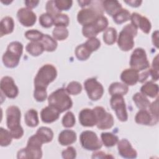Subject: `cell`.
<instances>
[{"instance_id":"6da1fadb","label":"cell","mask_w":159,"mask_h":159,"mask_svg":"<svg viewBox=\"0 0 159 159\" xmlns=\"http://www.w3.org/2000/svg\"><path fill=\"white\" fill-rule=\"evenodd\" d=\"M21 112L16 106H11L6 110V124L13 138L19 139L24 135V130L20 122Z\"/></svg>"},{"instance_id":"7a4b0ae2","label":"cell","mask_w":159,"mask_h":159,"mask_svg":"<svg viewBox=\"0 0 159 159\" xmlns=\"http://www.w3.org/2000/svg\"><path fill=\"white\" fill-rule=\"evenodd\" d=\"M49 106L57 109L60 113L70 109L73 105L71 98L66 89L59 88L50 94L48 98Z\"/></svg>"},{"instance_id":"3957f363","label":"cell","mask_w":159,"mask_h":159,"mask_svg":"<svg viewBox=\"0 0 159 159\" xmlns=\"http://www.w3.org/2000/svg\"><path fill=\"white\" fill-rule=\"evenodd\" d=\"M23 52L22 44L17 41L11 42L7 48L6 52L2 55L4 65L10 68H15L19 63Z\"/></svg>"},{"instance_id":"277c9868","label":"cell","mask_w":159,"mask_h":159,"mask_svg":"<svg viewBox=\"0 0 159 159\" xmlns=\"http://www.w3.org/2000/svg\"><path fill=\"white\" fill-rule=\"evenodd\" d=\"M57 76L56 68L50 64L42 66L34 78L35 88L46 89L49 83L55 80Z\"/></svg>"},{"instance_id":"5b68a950","label":"cell","mask_w":159,"mask_h":159,"mask_svg":"<svg viewBox=\"0 0 159 159\" xmlns=\"http://www.w3.org/2000/svg\"><path fill=\"white\" fill-rule=\"evenodd\" d=\"M137 34V28L131 23L124 26L119 33L117 39V44L120 50L127 52L132 49L134 45V38Z\"/></svg>"},{"instance_id":"8992f818","label":"cell","mask_w":159,"mask_h":159,"mask_svg":"<svg viewBox=\"0 0 159 159\" xmlns=\"http://www.w3.org/2000/svg\"><path fill=\"white\" fill-rule=\"evenodd\" d=\"M102 14L103 11L101 7L91 5L89 7L83 8L78 12L77 20L78 22L83 26L92 23L98 17L102 16Z\"/></svg>"},{"instance_id":"52a82bcc","label":"cell","mask_w":159,"mask_h":159,"mask_svg":"<svg viewBox=\"0 0 159 159\" xmlns=\"http://www.w3.org/2000/svg\"><path fill=\"white\" fill-rule=\"evenodd\" d=\"M108 25L107 19L102 16L98 17L91 24L83 26L82 33L85 37H95L99 32L106 29Z\"/></svg>"},{"instance_id":"ba28073f","label":"cell","mask_w":159,"mask_h":159,"mask_svg":"<svg viewBox=\"0 0 159 159\" xmlns=\"http://www.w3.org/2000/svg\"><path fill=\"white\" fill-rule=\"evenodd\" d=\"M130 66L138 71L144 70L150 67L145 51L142 48H135L130 56Z\"/></svg>"},{"instance_id":"9c48e42d","label":"cell","mask_w":159,"mask_h":159,"mask_svg":"<svg viewBox=\"0 0 159 159\" xmlns=\"http://www.w3.org/2000/svg\"><path fill=\"white\" fill-rule=\"evenodd\" d=\"M80 140L83 148L87 150H98L102 145L96 134L91 130L83 131L80 134Z\"/></svg>"},{"instance_id":"30bf717a","label":"cell","mask_w":159,"mask_h":159,"mask_svg":"<svg viewBox=\"0 0 159 159\" xmlns=\"http://www.w3.org/2000/svg\"><path fill=\"white\" fill-rule=\"evenodd\" d=\"M84 87L89 98L92 101H97L103 95V86L94 78L87 79L84 82Z\"/></svg>"},{"instance_id":"8fae6325","label":"cell","mask_w":159,"mask_h":159,"mask_svg":"<svg viewBox=\"0 0 159 159\" xmlns=\"http://www.w3.org/2000/svg\"><path fill=\"white\" fill-rule=\"evenodd\" d=\"M93 110L97 119V127L101 130L109 129L114 125V118L111 114L107 112L101 106H96Z\"/></svg>"},{"instance_id":"7c38bea8","label":"cell","mask_w":159,"mask_h":159,"mask_svg":"<svg viewBox=\"0 0 159 159\" xmlns=\"http://www.w3.org/2000/svg\"><path fill=\"white\" fill-rule=\"evenodd\" d=\"M110 104L112 109L115 111L118 119L122 122H125L128 119V115L123 96L118 94L112 96Z\"/></svg>"},{"instance_id":"4fadbf2b","label":"cell","mask_w":159,"mask_h":159,"mask_svg":"<svg viewBox=\"0 0 159 159\" xmlns=\"http://www.w3.org/2000/svg\"><path fill=\"white\" fill-rule=\"evenodd\" d=\"M41 145L27 142V147L22 148L17 152V158H32L39 159L42 157Z\"/></svg>"},{"instance_id":"5bb4252c","label":"cell","mask_w":159,"mask_h":159,"mask_svg":"<svg viewBox=\"0 0 159 159\" xmlns=\"http://www.w3.org/2000/svg\"><path fill=\"white\" fill-rule=\"evenodd\" d=\"M0 88L1 91L9 98L14 99L17 97L19 89L16 85L12 78L6 76H4L0 82Z\"/></svg>"},{"instance_id":"9a60e30c","label":"cell","mask_w":159,"mask_h":159,"mask_svg":"<svg viewBox=\"0 0 159 159\" xmlns=\"http://www.w3.org/2000/svg\"><path fill=\"white\" fill-rule=\"evenodd\" d=\"M17 17L19 22L25 27H31L36 22L35 14L27 7H22L17 12Z\"/></svg>"},{"instance_id":"2e32d148","label":"cell","mask_w":159,"mask_h":159,"mask_svg":"<svg viewBox=\"0 0 159 159\" xmlns=\"http://www.w3.org/2000/svg\"><path fill=\"white\" fill-rule=\"evenodd\" d=\"M79 121L84 127H93L97 124V119L94 111L91 109L85 108L79 113Z\"/></svg>"},{"instance_id":"e0dca14e","label":"cell","mask_w":159,"mask_h":159,"mask_svg":"<svg viewBox=\"0 0 159 159\" xmlns=\"http://www.w3.org/2000/svg\"><path fill=\"white\" fill-rule=\"evenodd\" d=\"M131 24L137 28H140V30L145 33L148 34L151 30V23L149 20L145 16L137 12H133L130 15Z\"/></svg>"},{"instance_id":"ac0fdd59","label":"cell","mask_w":159,"mask_h":159,"mask_svg":"<svg viewBox=\"0 0 159 159\" xmlns=\"http://www.w3.org/2000/svg\"><path fill=\"white\" fill-rule=\"evenodd\" d=\"M117 148L120 155L124 158H135L137 157L136 150L125 139L118 141Z\"/></svg>"},{"instance_id":"d6986e66","label":"cell","mask_w":159,"mask_h":159,"mask_svg":"<svg viewBox=\"0 0 159 159\" xmlns=\"http://www.w3.org/2000/svg\"><path fill=\"white\" fill-rule=\"evenodd\" d=\"M120 79L126 85H135L139 80V71L133 68L125 69L122 72Z\"/></svg>"},{"instance_id":"ffe728a7","label":"cell","mask_w":159,"mask_h":159,"mask_svg":"<svg viewBox=\"0 0 159 159\" xmlns=\"http://www.w3.org/2000/svg\"><path fill=\"white\" fill-rule=\"evenodd\" d=\"M59 116L60 112L50 106L43 108L40 112L41 119L45 123L53 122L58 119Z\"/></svg>"},{"instance_id":"44dd1931","label":"cell","mask_w":159,"mask_h":159,"mask_svg":"<svg viewBox=\"0 0 159 159\" xmlns=\"http://www.w3.org/2000/svg\"><path fill=\"white\" fill-rule=\"evenodd\" d=\"M76 140V134L72 130L66 129L62 130L58 135V142L63 146L73 143Z\"/></svg>"},{"instance_id":"7402d4cb","label":"cell","mask_w":159,"mask_h":159,"mask_svg":"<svg viewBox=\"0 0 159 159\" xmlns=\"http://www.w3.org/2000/svg\"><path fill=\"white\" fill-rule=\"evenodd\" d=\"M135 120L136 123L141 125H148L150 124H155L152 115L146 109H140L136 114Z\"/></svg>"},{"instance_id":"603a6c76","label":"cell","mask_w":159,"mask_h":159,"mask_svg":"<svg viewBox=\"0 0 159 159\" xmlns=\"http://www.w3.org/2000/svg\"><path fill=\"white\" fill-rule=\"evenodd\" d=\"M141 93L145 96L154 98L158 96V86L157 84L152 81H148L145 83L140 88Z\"/></svg>"},{"instance_id":"cb8c5ba5","label":"cell","mask_w":159,"mask_h":159,"mask_svg":"<svg viewBox=\"0 0 159 159\" xmlns=\"http://www.w3.org/2000/svg\"><path fill=\"white\" fill-rule=\"evenodd\" d=\"M102 7L111 16H113L122 9L121 4L117 1H102Z\"/></svg>"},{"instance_id":"d4e9b609","label":"cell","mask_w":159,"mask_h":159,"mask_svg":"<svg viewBox=\"0 0 159 159\" xmlns=\"http://www.w3.org/2000/svg\"><path fill=\"white\" fill-rule=\"evenodd\" d=\"M14 28V20L11 17L6 16L4 17L0 24V35L2 37L4 35H7L12 32Z\"/></svg>"},{"instance_id":"484cf974","label":"cell","mask_w":159,"mask_h":159,"mask_svg":"<svg viewBox=\"0 0 159 159\" xmlns=\"http://www.w3.org/2000/svg\"><path fill=\"white\" fill-rule=\"evenodd\" d=\"M128 91L127 85L119 82L112 83L109 87V93L111 96L116 94L124 96L127 93Z\"/></svg>"},{"instance_id":"4316f807","label":"cell","mask_w":159,"mask_h":159,"mask_svg":"<svg viewBox=\"0 0 159 159\" xmlns=\"http://www.w3.org/2000/svg\"><path fill=\"white\" fill-rule=\"evenodd\" d=\"M25 122L26 125L30 127H35L38 125L39 120L38 117V113L36 110L31 109L28 110L25 116Z\"/></svg>"},{"instance_id":"83f0119b","label":"cell","mask_w":159,"mask_h":159,"mask_svg":"<svg viewBox=\"0 0 159 159\" xmlns=\"http://www.w3.org/2000/svg\"><path fill=\"white\" fill-rule=\"evenodd\" d=\"M25 49L30 55L34 57L40 55L44 51V48L40 42H29L27 43Z\"/></svg>"},{"instance_id":"f1b7e54d","label":"cell","mask_w":159,"mask_h":159,"mask_svg":"<svg viewBox=\"0 0 159 159\" xmlns=\"http://www.w3.org/2000/svg\"><path fill=\"white\" fill-rule=\"evenodd\" d=\"M43 143L51 142L53 137V132L51 129L47 127H41L38 129L35 134Z\"/></svg>"},{"instance_id":"f546056e","label":"cell","mask_w":159,"mask_h":159,"mask_svg":"<svg viewBox=\"0 0 159 159\" xmlns=\"http://www.w3.org/2000/svg\"><path fill=\"white\" fill-rule=\"evenodd\" d=\"M44 48V50L47 52H53L57 47V42L55 39L52 38L48 34L43 35L42 40L40 41Z\"/></svg>"},{"instance_id":"4dcf8cb0","label":"cell","mask_w":159,"mask_h":159,"mask_svg":"<svg viewBox=\"0 0 159 159\" xmlns=\"http://www.w3.org/2000/svg\"><path fill=\"white\" fill-rule=\"evenodd\" d=\"M92 52L90 49L85 45L82 43L78 45L75 49V55L76 58L81 61L86 60L91 55Z\"/></svg>"},{"instance_id":"1f68e13d","label":"cell","mask_w":159,"mask_h":159,"mask_svg":"<svg viewBox=\"0 0 159 159\" xmlns=\"http://www.w3.org/2000/svg\"><path fill=\"white\" fill-rule=\"evenodd\" d=\"M133 101L136 106L140 109H146L150 105V101L145 96L141 93H136L132 97Z\"/></svg>"},{"instance_id":"d6a6232c","label":"cell","mask_w":159,"mask_h":159,"mask_svg":"<svg viewBox=\"0 0 159 159\" xmlns=\"http://www.w3.org/2000/svg\"><path fill=\"white\" fill-rule=\"evenodd\" d=\"M102 143L107 147H111L117 143L119 140L117 136L111 132H102L101 135Z\"/></svg>"},{"instance_id":"836d02e7","label":"cell","mask_w":159,"mask_h":159,"mask_svg":"<svg viewBox=\"0 0 159 159\" xmlns=\"http://www.w3.org/2000/svg\"><path fill=\"white\" fill-rule=\"evenodd\" d=\"M114 21L117 24H121L124 22H127L130 19V14L126 9H120L116 14L113 16Z\"/></svg>"},{"instance_id":"e575fe53","label":"cell","mask_w":159,"mask_h":159,"mask_svg":"<svg viewBox=\"0 0 159 159\" xmlns=\"http://www.w3.org/2000/svg\"><path fill=\"white\" fill-rule=\"evenodd\" d=\"M117 38L116 30L113 27L106 29L103 33V40L107 45H112L115 43Z\"/></svg>"},{"instance_id":"d590c367","label":"cell","mask_w":159,"mask_h":159,"mask_svg":"<svg viewBox=\"0 0 159 159\" xmlns=\"http://www.w3.org/2000/svg\"><path fill=\"white\" fill-rule=\"evenodd\" d=\"M69 17L65 14L59 13L53 17V24L56 27H67L69 25Z\"/></svg>"},{"instance_id":"8d00e7d4","label":"cell","mask_w":159,"mask_h":159,"mask_svg":"<svg viewBox=\"0 0 159 159\" xmlns=\"http://www.w3.org/2000/svg\"><path fill=\"white\" fill-rule=\"evenodd\" d=\"M68 30L65 27H56L53 32V39L58 40H65L68 37Z\"/></svg>"},{"instance_id":"74e56055","label":"cell","mask_w":159,"mask_h":159,"mask_svg":"<svg viewBox=\"0 0 159 159\" xmlns=\"http://www.w3.org/2000/svg\"><path fill=\"white\" fill-rule=\"evenodd\" d=\"M12 136L10 132L2 127L0 128V145L2 147L9 145L12 142Z\"/></svg>"},{"instance_id":"f35d334b","label":"cell","mask_w":159,"mask_h":159,"mask_svg":"<svg viewBox=\"0 0 159 159\" xmlns=\"http://www.w3.org/2000/svg\"><path fill=\"white\" fill-rule=\"evenodd\" d=\"M39 23L43 27H51L53 24V16L47 12L43 13L39 17Z\"/></svg>"},{"instance_id":"ab89813d","label":"cell","mask_w":159,"mask_h":159,"mask_svg":"<svg viewBox=\"0 0 159 159\" xmlns=\"http://www.w3.org/2000/svg\"><path fill=\"white\" fill-rule=\"evenodd\" d=\"M44 34L37 30L31 29L25 32V37L32 42L40 41Z\"/></svg>"},{"instance_id":"60d3db41","label":"cell","mask_w":159,"mask_h":159,"mask_svg":"<svg viewBox=\"0 0 159 159\" xmlns=\"http://www.w3.org/2000/svg\"><path fill=\"white\" fill-rule=\"evenodd\" d=\"M67 93L70 94L76 95L80 94L82 91L81 84L78 81L70 82L66 88Z\"/></svg>"},{"instance_id":"b9f144b4","label":"cell","mask_w":159,"mask_h":159,"mask_svg":"<svg viewBox=\"0 0 159 159\" xmlns=\"http://www.w3.org/2000/svg\"><path fill=\"white\" fill-rule=\"evenodd\" d=\"M75 117L73 113L71 111H68L63 117L62 124L65 127L70 128L75 125Z\"/></svg>"},{"instance_id":"7bdbcfd3","label":"cell","mask_w":159,"mask_h":159,"mask_svg":"<svg viewBox=\"0 0 159 159\" xmlns=\"http://www.w3.org/2000/svg\"><path fill=\"white\" fill-rule=\"evenodd\" d=\"M152 80L157 81L158 80V54L153 58L152 68L148 70Z\"/></svg>"},{"instance_id":"ee69618b","label":"cell","mask_w":159,"mask_h":159,"mask_svg":"<svg viewBox=\"0 0 159 159\" xmlns=\"http://www.w3.org/2000/svg\"><path fill=\"white\" fill-rule=\"evenodd\" d=\"M54 2L59 12L68 11L71 8L73 4V1L70 0H55L54 1Z\"/></svg>"},{"instance_id":"f6af8a7d","label":"cell","mask_w":159,"mask_h":159,"mask_svg":"<svg viewBox=\"0 0 159 159\" xmlns=\"http://www.w3.org/2000/svg\"><path fill=\"white\" fill-rule=\"evenodd\" d=\"M150 114L152 115L154 124H156L158 121V99L157 98L155 101L149 105Z\"/></svg>"},{"instance_id":"bcb514c9","label":"cell","mask_w":159,"mask_h":159,"mask_svg":"<svg viewBox=\"0 0 159 159\" xmlns=\"http://www.w3.org/2000/svg\"><path fill=\"white\" fill-rule=\"evenodd\" d=\"M34 97L38 102H43L47 98V93L46 89L40 88H35L34 91Z\"/></svg>"},{"instance_id":"7dc6e473","label":"cell","mask_w":159,"mask_h":159,"mask_svg":"<svg viewBox=\"0 0 159 159\" xmlns=\"http://www.w3.org/2000/svg\"><path fill=\"white\" fill-rule=\"evenodd\" d=\"M84 43L92 52L97 50L101 46L100 40L96 37L89 38Z\"/></svg>"},{"instance_id":"c3c4849f","label":"cell","mask_w":159,"mask_h":159,"mask_svg":"<svg viewBox=\"0 0 159 159\" xmlns=\"http://www.w3.org/2000/svg\"><path fill=\"white\" fill-rule=\"evenodd\" d=\"M61 156L65 159H73L76 157V152L74 147H68L61 153Z\"/></svg>"},{"instance_id":"681fc988","label":"cell","mask_w":159,"mask_h":159,"mask_svg":"<svg viewBox=\"0 0 159 159\" xmlns=\"http://www.w3.org/2000/svg\"><path fill=\"white\" fill-rule=\"evenodd\" d=\"M46 11L47 12L51 14L53 17L57 14L60 13L59 11L57 9L54 1H48L46 4Z\"/></svg>"},{"instance_id":"f907efd6","label":"cell","mask_w":159,"mask_h":159,"mask_svg":"<svg viewBox=\"0 0 159 159\" xmlns=\"http://www.w3.org/2000/svg\"><path fill=\"white\" fill-rule=\"evenodd\" d=\"M114 157L111 155H107L103 152H96L93 153L92 158H113Z\"/></svg>"},{"instance_id":"816d5d0a","label":"cell","mask_w":159,"mask_h":159,"mask_svg":"<svg viewBox=\"0 0 159 159\" xmlns=\"http://www.w3.org/2000/svg\"><path fill=\"white\" fill-rule=\"evenodd\" d=\"M25 4L29 9H33L39 3V1H25Z\"/></svg>"},{"instance_id":"f5cc1de1","label":"cell","mask_w":159,"mask_h":159,"mask_svg":"<svg viewBox=\"0 0 159 159\" xmlns=\"http://www.w3.org/2000/svg\"><path fill=\"white\" fill-rule=\"evenodd\" d=\"M125 3L129 4V6L134 7H137L140 6L141 3L142 2V1H138V0H129V1H124Z\"/></svg>"},{"instance_id":"db71d44e","label":"cell","mask_w":159,"mask_h":159,"mask_svg":"<svg viewBox=\"0 0 159 159\" xmlns=\"http://www.w3.org/2000/svg\"><path fill=\"white\" fill-rule=\"evenodd\" d=\"M152 42L153 45L157 47L158 48V31H155L152 34Z\"/></svg>"},{"instance_id":"11a10c76","label":"cell","mask_w":159,"mask_h":159,"mask_svg":"<svg viewBox=\"0 0 159 159\" xmlns=\"http://www.w3.org/2000/svg\"><path fill=\"white\" fill-rule=\"evenodd\" d=\"M150 75L149 71H144L143 73H142L141 74H139V81L140 83H142L143 81H145L147 78L148 77V76Z\"/></svg>"},{"instance_id":"9f6ffc18","label":"cell","mask_w":159,"mask_h":159,"mask_svg":"<svg viewBox=\"0 0 159 159\" xmlns=\"http://www.w3.org/2000/svg\"><path fill=\"white\" fill-rule=\"evenodd\" d=\"M78 2L79 3L80 6L82 7L89 6V4L91 3V1L89 0H84V1H78Z\"/></svg>"}]
</instances>
